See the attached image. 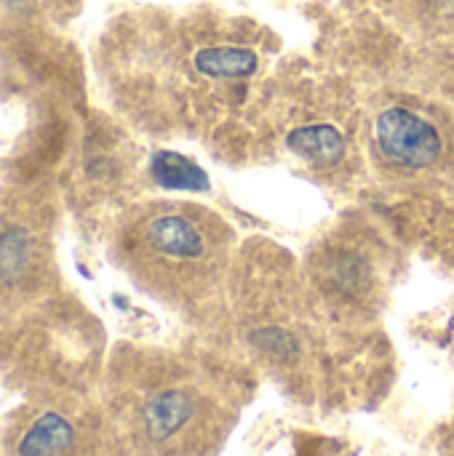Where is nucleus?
<instances>
[{
  "instance_id": "f257e3e1",
  "label": "nucleus",
  "mask_w": 454,
  "mask_h": 456,
  "mask_svg": "<svg viewBox=\"0 0 454 456\" xmlns=\"http://www.w3.org/2000/svg\"><path fill=\"white\" fill-rule=\"evenodd\" d=\"M120 267L169 305H203L217 297L235 267L230 224L206 206L153 200L131 208L115 232Z\"/></svg>"
},
{
  "instance_id": "f03ea898",
  "label": "nucleus",
  "mask_w": 454,
  "mask_h": 456,
  "mask_svg": "<svg viewBox=\"0 0 454 456\" xmlns=\"http://www.w3.org/2000/svg\"><path fill=\"white\" fill-rule=\"evenodd\" d=\"M118 417L147 454L211 456L235 422V403L214 371L153 355L134 363L123 377Z\"/></svg>"
},
{
  "instance_id": "7ed1b4c3",
  "label": "nucleus",
  "mask_w": 454,
  "mask_h": 456,
  "mask_svg": "<svg viewBox=\"0 0 454 456\" xmlns=\"http://www.w3.org/2000/svg\"><path fill=\"white\" fill-rule=\"evenodd\" d=\"M54 227L29 195H0V318L45 297L54 283Z\"/></svg>"
},
{
  "instance_id": "20e7f679",
  "label": "nucleus",
  "mask_w": 454,
  "mask_h": 456,
  "mask_svg": "<svg viewBox=\"0 0 454 456\" xmlns=\"http://www.w3.org/2000/svg\"><path fill=\"white\" fill-rule=\"evenodd\" d=\"M377 152L399 171H425L444 155L442 131L423 115L393 107L377 118L375 126Z\"/></svg>"
},
{
  "instance_id": "39448f33",
  "label": "nucleus",
  "mask_w": 454,
  "mask_h": 456,
  "mask_svg": "<svg viewBox=\"0 0 454 456\" xmlns=\"http://www.w3.org/2000/svg\"><path fill=\"white\" fill-rule=\"evenodd\" d=\"M78 446V428L56 411L35 417L16 441L19 456H70Z\"/></svg>"
},
{
  "instance_id": "423d86ee",
  "label": "nucleus",
  "mask_w": 454,
  "mask_h": 456,
  "mask_svg": "<svg viewBox=\"0 0 454 456\" xmlns=\"http://www.w3.org/2000/svg\"><path fill=\"white\" fill-rule=\"evenodd\" d=\"M193 67L203 77L214 80H244L257 72L260 56L241 45H211L193 56Z\"/></svg>"
},
{
  "instance_id": "0eeeda50",
  "label": "nucleus",
  "mask_w": 454,
  "mask_h": 456,
  "mask_svg": "<svg viewBox=\"0 0 454 456\" xmlns=\"http://www.w3.org/2000/svg\"><path fill=\"white\" fill-rule=\"evenodd\" d=\"M286 142L300 158L318 163V166H334L348 152L345 136L332 123H308V126L292 131Z\"/></svg>"
}]
</instances>
